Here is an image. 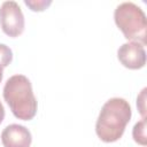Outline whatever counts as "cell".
Here are the masks:
<instances>
[{
    "label": "cell",
    "instance_id": "4",
    "mask_svg": "<svg viewBox=\"0 0 147 147\" xmlns=\"http://www.w3.org/2000/svg\"><path fill=\"white\" fill-rule=\"evenodd\" d=\"M0 25L9 37H17L24 30V16L15 1H5L0 6Z\"/></svg>",
    "mask_w": 147,
    "mask_h": 147
},
{
    "label": "cell",
    "instance_id": "9",
    "mask_svg": "<svg viewBox=\"0 0 147 147\" xmlns=\"http://www.w3.org/2000/svg\"><path fill=\"white\" fill-rule=\"evenodd\" d=\"M13 60V52L11 49L5 45V44H0V64L6 68Z\"/></svg>",
    "mask_w": 147,
    "mask_h": 147
},
{
    "label": "cell",
    "instance_id": "2",
    "mask_svg": "<svg viewBox=\"0 0 147 147\" xmlns=\"http://www.w3.org/2000/svg\"><path fill=\"white\" fill-rule=\"evenodd\" d=\"M3 99L18 119L30 121L37 114V99L32 85L24 75H14L3 86Z\"/></svg>",
    "mask_w": 147,
    "mask_h": 147
},
{
    "label": "cell",
    "instance_id": "7",
    "mask_svg": "<svg viewBox=\"0 0 147 147\" xmlns=\"http://www.w3.org/2000/svg\"><path fill=\"white\" fill-rule=\"evenodd\" d=\"M146 118H142L141 121H139L138 123L134 124L133 130H132V136L136 142H138L139 145L146 146L147 145V137H146Z\"/></svg>",
    "mask_w": 147,
    "mask_h": 147
},
{
    "label": "cell",
    "instance_id": "12",
    "mask_svg": "<svg viewBox=\"0 0 147 147\" xmlns=\"http://www.w3.org/2000/svg\"><path fill=\"white\" fill-rule=\"evenodd\" d=\"M2 77H3V67L0 64V83L2 80Z\"/></svg>",
    "mask_w": 147,
    "mask_h": 147
},
{
    "label": "cell",
    "instance_id": "3",
    "mask_svg": "<svg viewBox=\"0 0 147 147\" xmlns=\"http://www.w3.org/2000/svg\"><path fill=\"white\" fill-rule=\"evenodd\" d=\"M114 20L127 40L144 46L147 42V21L144 10L133 2H123L114 11Z\"/></svg>",
    "mask_w": 147,
    "mask_h": 147
},
{
    "label": "cell",
    "instance_id": "6",
    "mask_svg": "<svg viewBox=\"0 0 147 147\" xmlns=\"http://www.w3.org/2000/svg\"><path fill=\"white\" fill-rule=\"evenodd\" d=\"M1 141L5 147H30L32 136L25 126L10 124L3 129L1 133Z\"/></svg>",
    "mask_w": 147,
    "mask_h": 147
},
{
    "label": "cell",
    "instance_id": "8",
    "mask_svg": "<svg viewBox=\"0 0 147 147\" xmlns=\"http://www.w3.org/2000/svg\"><path fill=\"white\" fill-rule=\"evenodd\" d=\"M24 3L33 11H42L51 3V0H24Z\"/></svg>",
    "mask_w": 147,
    "mask_h": 147
},
{
    "label": "cell",
    "instance_id": "1",
    "mask_svg": "<svg viewBox=\"0 0 147 147\" xmlns=\"http://www.w3.org/2000/svg\"><path fill=\"white\" fill-rule=\"evenodd\" d=\"M130 103L123 98H111L101 108L95 123V132L105 142L117 141L131 119Z\"/></svg>",
    "mask_w": 147,
    "mask_h": 147
},
{
    "label": "cell",
    "instance_id": "11",
    "mask_svg": "<svg viewBox=\"0 0 147 147\" xmlns=\"http://www.w3.org/2000/svg\"><path fill=\"white\" fill-rule=\"evenodd\" d=\"M3 118H5V108H3L2 103L0 102V124L3 121Z\"/></svg>",
    "mask_w": 147,
    "mask_h": 147
},
{
    "label": "cell",
    "instance_id": "10",
    "mask_svg": "<svg viewBox=\"0 0 147 147\" xmlns=\"http://www.w3.org/2000/svg\"><path fill=\"white\" fill-rule=\"evenodd\" d=\"M146 91L147 90L144 88L137 98V107L142 118H146Z\"/></svg>",
    "mask_w": 147,
    "mask_h": 147
},
{
    "label": "cell",
    "instance_id": "5",
    "mask_svg": "<svg viewBox=\"0 0 147 147\" xmlns=\"http://www.w3.org/2000/svg\"><path fill=\"white\" fill-rule=\"evenodd\" d=\"M118 61L129 69H140L146 64V52L144 45L137 41L123 44L117 51Z\"/></svg>",
    "mask_w": 147,
    "mask_h": 147
}]
</instances>
